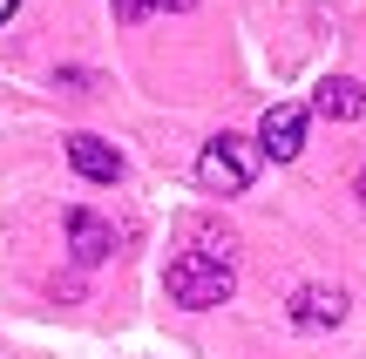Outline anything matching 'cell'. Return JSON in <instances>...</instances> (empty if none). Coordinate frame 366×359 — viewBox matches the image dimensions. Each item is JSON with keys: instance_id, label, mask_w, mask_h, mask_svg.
<instances>
[{"instance_id": "cell-1", "label": "cell", "mask_w": 366, "mask_h": 359, "mask_svg": "<svg viewBox=\"0 0 366 359\" xmlns=\"http://www.w3.org/2000/svg\"><path fill=\"white\" fill-rule=\"evenodd\" d=\"M170 298L177 305H190V312H210V305H224V298L237 292V271H231V258L224 251H183L177 265H170Z\"/></svg>"}, {"instance_id": "cell-2", "label": "cell", "mask_w": 366, "mask_h": 359, "mask_svg": "<svg viewBox=\"0 0 366 359\" xmlns=\"http://www.w3.org/2000/svg\"><path fill=\"white\" fill-rule=\"evenodd\" d=\"M251 176H258V149L244 143V136H210L204 156H197V183L210 190V197H237V190H251Z\"/></svg>"}, {"instance_id": "cell-3", "label": "cell", "mask_w": 366, "mask_h": 359, "mask_svg": "<svg viewBox=\"0 0 366 359\" xmlns=\"http://www.w3.org/2000/svg\"><path fill=\"white\" fill-rule=\"evenodd\" d=\"M305 149V108L299 102H278V108H264V122H258V156H272V163H292Z\"/></svg>"}, {"instance_id": "cell-4", "label": "cell", "mask_w": 366, "mask_h": 359, "mask_svg": "<svg viewBox=\"0 0 366 359\" xmlns=\"http://www.w3.org/2000/svg\"><path fill=\"white\" fill-rule=\"evenodd\" d=\"M346 319V292L340 285H299L292 292V325L299 333H326V325Z\"/></svg>"}, {"instance_id": "cell-5", "label": "cell", "mask_w": 366, "mask_h": 359, "mask_svg": "<svg viewBox=\"0 0 366 359\" xmlns=\"http://www.w3.org/2000/svg\"><path fill=\"white\" fill-rule=\"evenodd\" d=\"M68 163H75L89 183H116V176H122V149H116V143H102V136H89V129L68 136Z\"/></svg>"}, {"instance_id": "cell-6", "label": "cell", "mask_w": 366, "mask_h": 359, "mask_svg": "<svg viewBox=\"0 0 366 359\" xmlns=\"http://www.w3.org/2000/svg\"><path fill=\"white\" fill-rule=\"evenodd\" d=\"M312 116H326V122H360L366 116V89L360 81H346V75H326L312 89Z\"/></svg>"}, {"instance_id": "cell-7", "label": "cell", "mask_w": 366, "mask_h": 359, "mask_svg": "<svg viewBox=\"0 0 366 359\" xmlns=\"http://www.w3.org/2000/svg\"><path fill=\"white\" fill-rule=\"evenodd\" d=\"M68 244H75V265H102V258L116 251L109 224H102V217H89V211H68Z\"/></svg>"}, {"instance_id": "cell-8", "label": "cell", "mask_w": 366, "mask_h": 359, "mask_svg": "<svg viewBox=\"0 0 366 359\" xmlns=\"http://www.w3.org/2000/svg\"><path fill=\"white\" fill-rule=\"evenodd\" d=\"M149 7H157V0H109V14H116L122 27H136V21H143Z\"/></svg>"}, {"instance_id": "cell-9", "label": "cell", "mask_w": 366, "mask_h": 359, "mask_svg": "<svg viewBox=\"0 0 366 359\" xmlns=\"http://www.w3.org/2000/svg\"><path fill=\"white\" fill-rule=\"evenodd\" d=\"M157 7H170V14H190V7H197V0H157Z\"/></svg>"}, {"instance_id": "cell-10", "label": "cell", "mask_w": 366, "mask_h": 359, "mask_svg": "<svg viewBox=\"0 0 366 359\" xmlns=\"http://www.w3.org/2000/svg\"><path fill=\"white\" fill-rule=\"evenodd\" d=\"M14 7H21V0H0V21H7V14H14Z\"/></svg>"}, {"instance_id": "cell-11", "label": "cell", "mask_w": 366, "mask_h": 359, "mask_svg": "<svg viewBox=\"0 0 366 359\" xmlns=\"http://www.w3.org/2000/svg\"><path fill=\"white\" fill-rule=\"evenodd\" d=\"M360 197H366V163H360Z\"/></svg>"}]
</instances>
